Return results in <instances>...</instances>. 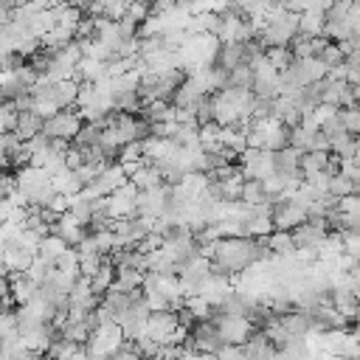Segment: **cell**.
<instances>
[{"mask_svg": "<svg viewBox=\"0 0 360 360\" xmlns=\"http://www.w3.org/2000/svg\"><path fill=\"white\" fill-rule=\"evenodd\" d=\"M273 259L264 239H253V236H225L217 239L211 245V270L225 273L231 278H236L239 273H245L250 264L256 262H267Z\"/></svg>", "mask_w": 360, "mask_h": 360, "instance_id": "1", "label": "cell"}, {"mask_svg": "<svg viewBox=\"0 0 360 360\" xmlns=\"http://www.w3.org/2000/svg\"><path fill=\"white\" fill-rule=\"evenodd\" d=\"M124 343H127V335H124L121 323H98L90 332L84 352H87V360H110Z\"/></svg>", "mask_w": 360, "mask_h": 360, "instance_id": "2", "label": "cell"}, {"mask_svg": "<svg viewBox=\"0 0 360 360\" xmlns=\"http://www.w3.org/2000/svg\"><path fill=\"white\" fill-rule=\"evenodd\" d=\"M211 321H214V326L219 329L222 340L231 343V346H245V343L250 340V335L256 332L253 321H250V318H242V315H222V312L214 309Z\"/></svg>", "mask_w": 360, "mask_h": 360, "instance_id": "3", "label": "cell"}, {"mask_svg": "<svg viewBox=\"0 0 360 360\" xmlns=\"http://www.w3.org/2000/svg\"><path fill=\"white\" fill-rule=\"evenodd\" d=\"M82 127H84V118L79 115V110H59L56 115L45 118L42 132H45L48 138H53V141H68V143H73V138L79 135Z\"/></svg>", "mask_w": 360, "mask_h": 360, "instance_id": "4", "label": "cell"}, {"mask_svg": "<svg viewBox=\"0 0 360 360\" xmlns=\"http://www.w3.org/2000/svg\"><path fill=\"white\" fill-rule=\"evenodd\" d=\"M217 39H219V45H233V42H250V39H256V34L250 28V20L233 8L219 17Z\"/></svg>", "mask_w": 360, "mask_h": 360, "instance_id": "5", "label": "cell"}, {"mask_svg": "<svg viewBox=\"0 0 360 360\" xmlns=\"http://www.w3.org/2000/svg\"><path fill=\"white\" fill-rule=\"evenodd\" d=\"M236 160H239L245 180H267L276 172L273 152H267V149H245Z\"/></svg>", "mask_w": 360, "mask_h": 360, "instance_id": "6", "label": "cell"}, {"mask_svg": "<svg viewBox=\"0 0 360 360\" xmlns=\"http://www.w3.org/2000/svg\"><path fill=\"white\" fill-rule=\"evenodd\" d=\"M177 329H180V321H177V312H172V309L149 312V318H146V335L155 338L160 346H172Z\"/></svg>", "mask_w": 360, "mask_h": 360, "instance_id": "7", "label": "cell"}, {"mask_svg": "<svg viewBox=\"0 0 360 360\" xmlns=\"http://www.w3.org/2000/svg\"><path fill=\"white\" fill-rule=\"evenodd\" d=\"M138 186L132 183V180H127L121 188H115L110 197H107V202H110V217L112 219H127V217H138V211H135V205H138Z\"/></svg>", "mask_w": 360, "mask_h": 360, "instance_id": "8", "label": "cell"}, {"mask_svg": "<svg viewBox=\"0 0 360 360\" xmlns=\"http://www.w3.org/2000/svg\"><path fill=\"white\" fill-rule=\"evenodd\" d=\"M169 208V183H163L160 188H149V191H141L138 194V217H146V219H160Z\"/></svg>", "mask_w": 360, "mask_h": 360, "instance_id": "9", "label": "cell"}, {"mask_svg": "<svg viewBox=\"0 0 360 360\" xmlns=\"http://www.w3.org/2000/svg\"><path fill=\"white\" fill-rule=\"evenodd\" d=\"M307 219H309V211L295 205L292 200H281V202L273 205V228L276 231H295Z\"/></svg>", "mask_w": 360, "mask_h": 360, "instance_id": "10", "label": "cell"}, {"mask_svg": "<svg viewBox=\"0 0 360 360\" xmlns=\"http://www.w3.org/2000/svg\"><path fill=\"white\" fill-rule=\"evenodd\" d=\"M188 335H191V340H194V352L217 354V352L225 346V340H222L219 329L214 326V321H197V323L191 326Z\"/></svg>", "mask_w": 360, "mask_h": 360, "instance_id": "11", "label": "cell"}, {"mask_svg": "<svg viewBox=\"0 0 360 360\" xmlns=\"http://www.w3.org/2000/svg\"><path fill=\"white\" fill-rule=\"evenodd\" d=\"M278 318V323H281V329L292 338V340H304L309 332H312V315L307 312V309H290V312H284V315H276Z\"/></svg>", "mask_w": 360, "mask_h": 360, "instance_id": "12", "label": "cell"}, {"mask_svg": "<svg viewBox=\"0 0 360 360\" xmlns=\"http://www.w3.org/2000/svg\"><path fill=\"white\" fill-rule=\"evenodd\" d=\"M51 233H56L59 239H65V242H68V248H79V245L87 239V233H90V231H87L84 225H79L70 214H62V217L51 225Z\"/></svg>", "mask_w": 360, "mask_h": 360, "instance_id": "13", "label": "cell"}, {"mask_svg": "<svg viewBox=\"0 0 360 360\" xmlns=\"http://www.w3.org/2000/svg\"><path fill=\"white\" fill-rule=\"evenodd\" d=\"M301 155H304V152H298V149H292V146H284V149L273 152L276 172L284 174V177H290V180H304V174H301Z\"/></svg>", "mask_w": 360, "mask_h": 360, "instance_id": "14", "label": "cell"}, {"mask_svg": "<svg viewBox=\"0 0 360 360\" xmlns=\"http://www.w3.org/2000/svg\"><path fill=\"white\" fill-rule=\"evenodd\" d=\"M273 118H278L287 129H292V127L301 124L304 112H301V107L292 96H278V98H273Z\"/></svg>", "mask_w": 360, "mask_h": 360, "instance_id": "15", "label": "cell"}, {"mask_svg": "<svg viewBox=\"0 0 360 360\" xmlns=\"http://www.w3.org/2000/svg\"><path fill=\"white\" fill-rule=\"evenodd\" d=\"M42 127H45V118H42L39 112H34V110H20V112H17V124H14V135H17L20 141H31V138H37V135L42 132Z\"/></svg>", "mask_w": 360, "mask_h": 360, "instance_id": "16", "label": "cell"}, {"mask_svg": "<svg viewBox=\"0 0 360 360\" xmlns=\"http://www.w3.org/2000/svg\"><path fill=\"white\" fill-rule=\"evenodd\" d=\"M8 278H11V301H14V307H22L31 298H37L39 284L34 278H28L25 273H11Z\"/></svg>", "mask_w": 360, "mask_h": 360, "instance_id": "17", "label": "cell"}, {"mask_svg": "<svg viewBox=\"0 0 360 360\" xmlns=\"http://www.w3.org/2000/svg\"><path fill=\"white\" fill-rule=\"evenodd\" d=\"M51 186H53V191L56 194H65V197H76V194H82L84 191V186H82V180H79V174H76V169H59L56 174H51Z\"/></svg>", "mask_w": 360, "mask_h": 360, "instance_id": "18", "label": "cell"}, {"mask_svg": "<svg viewBox=\"0 0 360 360\" xmlns=\"http://www.w3.org/2000/svg\"><path fill=\"white\" fill-rule=\"evenodd\" d=\"M37 259V253L20 248V245H6V253H3V267L11 273H25L31 267V262Z\"/></svg>", "mask_w": 360, "mask_h": 360, "instance_id": "19", "label": "cell"}, {"mask_svg": "<svg viewBox=\"0 0 360 360\" xmlns=\"http://www.w3.org/2000/svg\"><path fill=\"white\" fill-rule=\"evenodd\" d=\"M239 65H248V53H245V42H233V45H222L217 53V68L222 70H236Z\"/></svg>", "mask_w": 360, "mask_h": 360, "instance_id": "20", "label": "cell"}, {"mask_svg": "<svg viewBox=\"0 0 360 360\" xmlns=\"http://www.w3.org/2000/svg\"><path fill=\"white\" fill-rule=\"evenodd\" d=\"M323 25H326V11L307 8L298 14V34L304 37H323Z\"/></svg>", "mask_w": 360, "mask_h": 360, "instance_id": "21", "label": "cell"}, {"mask_svg": "<svg viewBox=\"0 0 360 360\" xmlns=\"http://www.w3.org/2000/svg\"><path fill=\"white\" fill-rule=\"evenodd\" d=\"M129 180L138 186V191H149V188H160L166 180H163V174H160V169L158 166H152V163H143L141 169H135L132 174H129Z\"/></svg>", "mask_w": 360, "mask_h": 360, "instance_id": "22", "label": "cell"}, {"mask_svg": "<svg viewBox=\"0 0 360 360\" xmlns=\"http://www.w3.org/2000/svg\"><path fill=\"white\" fill-rule=\"evenodd\" d=\"M143 284V273L135 270V267H118L115 270V281H112V290L115 292H138Z\"/></svg>", "mask_w": 360, "mask_h": 360, "instance_id": "23", "label": "cell"}, {"mask_svg": "<svg viewBox=\"0 0 360 360\" xmlns=\"http://www.w3.org/2000/svg\"><path fill=\"white\" fill-rule=\"evenodd\" d=\"M112 281H115V267L110 264V259L90 276V290H93V295H98V298H104L110 290H112Z\"/></svg>", "mask_w": 360, "mask_h": 360, "instance_id": "24", "label": "cell"}, {"mask_svg": "<svg viewBox=\"0 0 360 360\" xmlns=\"http://www.w3.org/2000/svg\"><path fill=\"white\" fill-rule=\"evenodd\" d=\"M264 245H267L270 256H290V253H295L292 231H273L270 236H264Z\"/></svg>", "mask_w": 360, "mask_h": 360, "instance_id": "25", "label": "cell"}, {"mask_svg": "<svg viewBox=\"0 0 360 360\" xmlns=\"http://www.w3.org/2000/svg\"><path fill=\"white\" fill-rule=\"evenodd\" d=\"M264 59L270 62V68L273 70H278V73H284L292 62H295V56H292V48L290 45H273V48H264Z\"/></svg>", "mask_w": 360, "mask_h": 360, "instance_id": "26", "label": "cell"}, {"mask_svg": "<svg viewBox=\"0 0 360 360\" xmlns=\"http://www.w3.org/2000/svg\"><path fill=\"white\" fill-rule=\"evenodd\" d=\"M65 250H68V242H65V239H59L56 233H48V236H42L37 256H39V259H45V262H51V264H56V259H59Z\"/></svg>", "mask_w": 360, "mask_h": 360, "instance_id": "27", "label": "cell"}, {"mask_svg": "<svg viewBox=\"0 0 360 360\" xmlns=\"http://www.w3.org/2000/svg\"><path fill=\"white\" fill-rule=\"evenodd\" d=\"M242 202H248V205H273L262 180H245V186H242Z\"/></svg>", "mask_w": 360, "mask_h": 360, "instance_id": "28", "label": "cell"}, {"mask_svg": "<svg viewBox=\"0 0 360 360\" xmlns=\"http://www.w3.org/2000/svg\"><path fill=\"white\" fill-rule=\"evenodd\" d=\"M90 323L87 321H68L65 326H62V338L65 340H70V343H79V346H87V340H90Z\"/></svg>", "mask_w": 360, "mask_h": 360, "instance_id": "29", "label": "cell"}, {"mask_svg": "<svg viewBox=\"0 0 360 360\" xmlns=\"http://www.w3.org/2000/svg\"><path fill=\"white\" fill-rule=\"evenodd\" d=\"M360 152V138L357 135H340L338 141H332V158L338 160H349Z\"/></svg>", "mask_w": 360, "mask_h": 360, "instance_id": "30", "label": "cell"}, {"mask_svg": "<svg viewBox=\"0 0 360 360\" xmlns=\"http://www.w3.org/2000/svg\"><path fill=\"white\" fill-rule=\"evenodd\" d=\"M68 214H70L79 225L90 228V219H93V200H84L82 194L70 197V208H68Z\"/></svg>", "mask_w": 360, "mask_h": 360, "instance_id": "31", "label": "cell"}, {"mask_svg": "<svg viewBox=\"0 0 360 360\" xmlns=\"http://www.w3.org/2000/svg\"><path fill=\"white\" fill-rule=\"evenodd\" d=\"M318 132V129H315ZM315 132L312 129H307V127H292L290 129V146L292 149H298V152H312V143H315Z\"/></svg>", "mask_w": 360, "mask_h": 360, "instance_id": "32", "label": "cell"}, {"mask_svg": "<svg viewBox=\"0 0 360 360\" xmlns=\"http://www.w3.org/2000/svg\"><path fill=\"white\" fill-rule=\"evenodd\" d=\"M228 87L253 90V68H250V65H239L236 70H231V73H228Z\"/></svg>", "mask_w": 360, "mask_h": 360, "instance_id": "33", "label": "cell"}, {"mask_svg": "<svg viewBox=\"0 0 360 360\" xmlns=\"http://www.w3.org/2000/svg\"><path fill=\"white\" fill-rule=\"evenodd\" d=\"M183 307L191 312L194 321H211V315H214V307H211L205 298H200V295H188Z\"/></svg>", "mask_w": 360, "mask_h": 360, "instance_id": "34", "label": "cell"}, {"mask_svg": "<svg viewBox=\"0 0 360 360\" xmlns=\"http://www.w3.org/2000/svg\"><path fill=\"white\" fill-rule=\"evenodd\" d=\"M329 194H335V197L340 200V197L357 194V186H354L343 172H338V174H332V177H329Z\"/></svg>", "mask_w": 360, "mask_h": 360, "instance_id": "35", "label": "cell"}, {"mask_svg": "<svg viewBox=\"0 0 360 360\" xmlns=\"http://www.w3.org/2000/svg\"><path fill=\"white\" fill-rule=\"evenodd\" d=\"M59 273H68V276H82L79 273V250L76 248H68L59 259H56V264H53Z\"/></svg>", "mask_w": 360, "mask_h": 360, "instance_id": "36", "label": "cell"}, {"mask_svg": "<svg viewBox=\"0 0 360 360\" xmlns=\"http://www.w3.org/2000/svg\"><path fill=\"white\" fill-rule=\"evenodd\" d=\"M318 59H321V62H323V65L332 70V68H340V65H343L346 53L340 51V45H338V42H326V48L321 51V56H318Z\"/></svg>", "mask_w": 360, "mask_h": 360, "instance_id": "37", "label": "cell"}, {"mask_svg": "<svg viewBox=\"0 0 360 360\" xmlns=\"http://www.w3.org/2000/svg\"><path fill=\"white\" fill-rule=\"evenodd\" d=\"M51 273H53V264H51V262H45V259H39V256H37V259L31 262V267L25 270V276H28V278H34L37 284H42Z\"/></svg>", "mask_w": 360, "mask_h": 360, "instance_id": "38", "label": "cell"}, {"mask_svg": "<svg viewBox=\"0 0 360 360\" xmlns=\"http://www.w3.org/2000/svg\"><path fill=\"white\" fill-rule=\"evenodd\" d=\"M17 124V107L14 104H0V135L14 132Z\"/></svg>", "mask_w": 360, "mask_h": 360, "instance_id": "39", "label": "cell"}, {"mask_svg": "<svg viewBox=\"0 0 360 360\" xmlns=\"http://www.w3.org/2000/svg\"><path fill=\"white\" fill-rule=\"evenodd\" d=\"M338 115V107H332V104H326V101H321L315 110H312V118H315V124H318V129L326 124V121H332Z\"/></svg>", "mask_w": 360, "mask_h": 360, "instance_id": "40", "label": "cell"}, {"mask_svg": "<svg viewBox=\"0 0 360 360\" xmlns=\"http://www.w3.org/2000/svg\"><path fill=\"white\" fill-rule=\"evenodd\" d=\"M343 236V253L360 262V233H340Z\"/></svg>", "mask_w": 360, "mask_h": 360, "instance_id": "41", "label": "cell"}, {"mask_svg": "<svg viewBox=\"0 0 360 360\" xmlns=\"http://www.w3.org/2000/svg\"><path fill=\"white\" fill-rule=\"evenodd\" d=\"M17 194V174H8V172H0V200Z\"/></svg>", "mask_w": 360, "mask_h": 360, "instance_id": "42", "label": "cell"}, {"mask_svg": "<svg viewBox=\"0 0 360 360\" xmlns=\"http://www.w3.org/2000/svg\"><path fill=\"white\" fill-rule=\"evenodd\" d=\"M217 360H248V357H245V349H242V346L225 343V346L217 352Z\"/></svg>", "mask_w": 360, "mask_h": 360, "instance_id": "43", "label": "cell"}, {"mask_svg": "<svg viewBox=\"0 0 360 360\" xmlns=\"http://www.w3.org/2000/svg\"><path fill=\"white\" fill-rule=\"evenodd\" d=\"M338 211H340V214H360V197H357V194L340 197V202H338Z\"/></svg>", "mask_w": 360, "mask_h": 360, "instance_id": "44", "label": "cell"}, {"mask_svg": "<svg viewBox=\"0 0 360 360\" xmlns=\"http://www.w3.org/2000/svg\"><path fill=\"white\" fill-rule=\"evenodd\" d=\"M346 84L349 87H360V65L357 68H346Z\"/></svg>", "mask_w": 360, "mask_h": 360, "instance_id": "45", "label": "cell"}, {"mask_svg": "<svg viewBox=\"0 0 360 360\" xmlns=\"http://www.w3.org/2000/svg\"><path fill=\"white\" fill-rule=\"evenodd\" d=\"M180 360H217V354H208V352H186Z\"/></svg>", "mask_w": 360, "mask_h": 360, "instance_id": "46", "label": "cell"}, {"mask_svg": "<svg viewBox=\"0 0 360 360\" xmlns=\"http://www.w3.org/2000/svg\"><path fill=\"white\" fill-rule=\"evenodd\" d=\"M68 3H70V6H76L82 14H90V8H93V3H96V0H68Z\"/></svg>", "mask_w": 360, "mask_h": 360, "instance_id": "47", "label": "cell"}, {"mask_svg": "<svg viewBox=\"0 0 360 360\" xmlns=\"http://www.w3.org/2000/svg\"><path fill=\"white\" fill-rule=\"evenodd\" d=\"M11 22V8L8 6H0V28Z\"/></svg>", "mask_w": 360, "mask_h": 360, "instance_id": "48", "label": "cell"}, {"mask_svg": "<svg viewBox=\"0 0 360 360\" xmlns=\"http://www.w3.org/2000/svg\"><path fill=\"white\" fill-rule=\"evenodd\" d=\"M22 3H31V0H8V6H11V8H17V6H22Z\"/></svg>", "mask_w": 360, "mask_h": 360, "instance_id": "49", "label": "cell"}, {"mask_svg": "<svg viewBox=\"0 0 360 360\" xmlns=\"http://www.w3.org/2000/svg\"><path fill=\"white\" fill-rule=\"evenodd\" d=\"M172 3H177V6H188L191 0H172Z\"/></svg>", "mask_w": 360, "mask_h": 360, "instance_id": "50", "label": "cell"}, {"mask_svg": "<svg viewBox=\"0 0 360 360\" xmlns=\"http://www.w3.org/2000/svg\"><path fill=\"white\" fill-rule=\"evenodd\" d=\"M0 6H8V0H0ZM8 8H11V6H8Z\"/></svg>", "mask_w": 360, "mask_h": 360, "instance_id": "51", "label": "cell"}, {"mask_svg": "<svg viewBox=\"0 0 360 360\" xmlns=\"http://www.w3.org/2000/svg\"><path fill=\"white\" fill-rule=\"evenodd\" d=\"M39 360H51V357H48V354H42V357H39Z\"/></svg>", "mask_w": 360, "mask_h": 360, "instance_id": "52", "label": "cell"}, {"mask_svg": "<svg viewBox=\"0 0 360 360\" xmlns=\"http://www.w3.org/2000/svg\"><path fill=\"white\" fill-rule=\"evenodd\" d=\"M354 3H357V6H360V0H354Z\"/></svg>", "mask_w": 360, "mask_h": 360, "instance_id": "53", "label": "cell"}]
</instances>
